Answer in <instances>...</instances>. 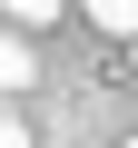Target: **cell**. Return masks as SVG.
Here are the masks:
<instances>
[{
    "instance_id": "cell-1",
    "label": "cell",
    "mask_w": 138,
    "mask_h": 148,
    "mask_svg": "<svg viewBox=\"0 0 138 148\" xmlns=\"http://www.w3.org/2000/svg\"><path fill=\"white\" fill-rule=\"evenodd\" d=\"M40 79V49H30V30H10V20H0V99H20Z\"/></svg>"
},
{
    "instance_id": "cell-4",
    "label": "cell",
    "mask_w": 138,
    "mask_h": 148,
    "mask_svg": "<svg viewBox=\"0 0 138 148\" xmlns=\"http://www.w3.org/2000/svg\"><path fill=\"white\" fill-rule=\"evenodd\" d=\"M0 148H30V128H20V109L0 99Z\"/></svg>"
},
{
    "instance_id": "cell-3",
    "label": "cell",
    "mask_w": 138,
    "mask_h": 148,
    "mask_svg": "<svg viewBox=\"0 0 138 148\" xmlns=\"http://www.w3.org/2000/svg\"><path fill=\"white\" fill-rule=\"evenodd\" d=\"M59 10H69V0H0V20H10V30H49Z\"/></svg>"
},
{
    "instance_id": "cell-2",
    "label": "cell",
    "mask_w": 138,
    "mask_h": 148,
    "mask_svg": "<svg viewBox=\"0 0 138 148\" xmlns=\"http://www.w3.org/2000/svg\"><path fill=\"white\" fill-rule=\"evenodd\" d=\"M79 10H89L109 40H138V0H79Z\"/></svg>"
},
{
    "instance_id": "cell-5",
    "label": "cell",
    "mask_w": 138,
    "mask_h": 148,
    "mask_svg": "<svg viewBox=\"0 0 138 148\" xmlns=\"http://www.w3.org/2000/svg\"><path fill=\"white\" fill-rule=\"evenodd\" d=\"M118 148H138V138H118Z\"/></svg>"
}]
</instances>
